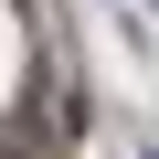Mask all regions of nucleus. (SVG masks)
Segmentation results:
<instances>
[{
  "label": "nucleus",
  "instance_id": "obj_1",
  "mask_svg": "<svg viewBox=\"0 0 159 159\" xmlns=\"http://www.w3.org/2000/svg\"><path fill=\"white\" fill-rule=\"evenodd\" d=\"M148 11H159V0H148Z\"/></svg>",
  "mask_w": 159,
  "mask_h": 159
}]
</instances>
